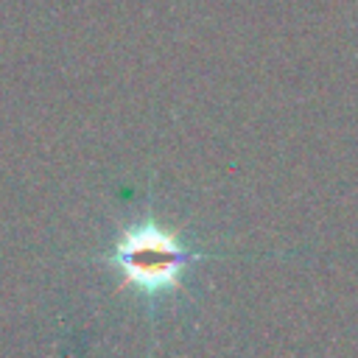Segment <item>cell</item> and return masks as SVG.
Instances as JSON below:
<instances>
[{"instance_id": "1", "label": "cell", "mask_w": 358, "mask_h": 358, "mask_svg": "<svg viewBox=\"0 0 358 358\" xmlns=\"http://www.w3.org/2000/svg\"><path fill=\"white\" fill-rule=\"evenodd\" d=\"M196 257L199 255L190 252L173 232L162 229L154 221H140L120 232L117 243L112 246L109 263L134 294L159 299L179 285L182 274Z\"/></svg>"}]
</instances>
